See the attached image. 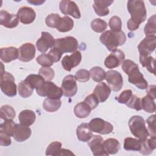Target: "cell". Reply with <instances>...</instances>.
<instances>
[{"mask_svg":"<svg viewBox=\"0 0 156 156\" xmlns=\"http://www.w3.org/2000/svg\"><path fill=\"white\" fill-rule=\"evenodd\" d=\"M0 87L2 91L7 96L13 97L16 94V85L13 76L4 71L1 74Z\"/></svg>","mask_w":156,"mask_h":156,"instance_id":"obj_6","label":"cell"},{"mask_svg":"<svg viewBox=\"0 0 156 156\" xmlns=\"http://www.w3.org/2000/svg\"><path fill=\"white\" fill-rule=\"evenodd\" d=\"M16 124L13 120H5L0 124V131L13 136Z\"/></svg>","mask_w":156,"mask_h":156,"instance_id":"obj_38","label":"cell"},{"mask_svg":"<svg viewBox=\"0 0 156 156\" xmlns=\"http://www.w3.org/2000/svg\"><path fill=\"white\" fill-rule=\"evenodd\" d=\"M113 1H94L93 4V9L95 13L100 16H106L109 13V9L108 7L110 6Z\"/></svg>","mask_w":156,"mask_h":156,"instance_id":"obj_24","label":"cell"},{"mask_svg":"<svg viewBox=\"0 0 156 156\" xmlns=\"http://www.w3.org/2000/svg\"><path fill=\"white\" fill-rule=\"evenodd\" d=\"M108 24L111 30L115 32H119L121 30L122 21L121 18L118 16H113L111 17L109 20Z\"/></svg>","mask_w":156,"mask_h":156,"instance_id":"obj_45","label":"cell"},{"mask_svg":"<svg viewBox=\"0 0 156 156\" xmlns=\"http://www.w3.org/2000/svg\"><path fill=\"white\" fill-rule=\"evenodd\" d=\"M28 2L32 4H34L35 5H41L44 2V1H41V0H28L27 1Z\"/></svg>","mask_w":156,"mask_h":156,"instance_id":"obj_55","label":"cell"},{"mask_svg":"<svg viewBox=\"0 0 156 156\" xmlns=\"http://www.w3.org/2000/svg\"><path fill=\"white\" fill-rule=\"evenodd\" d=\"M142 109L147 113H154L155 110L154 99L146 95L141 99Z\"/></svg>","mask_w":156,"mask_h":156,"instance_id":"obj_36","label":"cell"},{"mask_svg":"<svg viewBox=\"0 0 156 156\" xmlns=\"http://www.w3.org/2000/svg\"><path fill=\"white\" fill-rule=\"evenodd\" d=\"M17 15L21 23L29 24L33 23L35 20L36 13L32 8L24 6L19 9L17 12Z\"/></svg>","mask_w":156,"mask_h":156,"instance_id":"obj_19","label":"cell"},{"mask_svg":"<svg viewBox=\"0 0 156 156\" xmlns=\"http://www.w3.org/2000/svg\"><path fill=\"white\" fill-rule=\"evenodd\" d=\"M125 58V55L123 51L119 49H116L112 51L105 59L104 65L109 69H113L118 67Z\"/></svg>","mask_w":156,"mask_h":156,"instance_id":"obj_11","label":"cell"},{"mask_svg":"<svg viewBox=\"0 0 156 156\" xmlns=\"http://www.w3.org/2000/svg\"><path fill=\"white\" fill-rule=\"evenodd\" d=\"M91 108L84 101L77 104L74 108L75 115L79 118H85L87 117L91 112Z\"/></svg>","mask_w":156,"mask_h":156,"instance_id":"obj_27","label":"cell"},{"mask_svg":"<svg viewBox=\"0 0 156 156\" xmlns=\"http://www.w3.org/2000/svg\"><path fill=\"white\" fill-rule=\"evenodd\" d=\"M61 88L63 94L68 98L74 96L77 91L76 79L73 75H68L63 79Z\"/></svg>","mask_w":156,"mask_h":156,"instance_id":"obj_10","label":"cell"},{"mask_svg":"<svg viewBox=\"0 0 156 156\" xmlns=\"http://www.w3.org/2000/svg\"><path fill=\"white\" fill-rule=\"evenodd\" d=\"M99 40L109 51L112 52L117 49L118 46H122L125 43L126 35L122 30L115 32L108 30L105 31L101 35Z\"/></svg>","mask_w":156,"mask_h":156,"instance_id":"obj_1","label":"cell"},{"mask_svg":"<svg viewBox=\"0 0 156 156\" xmlns=\"http://www.w3.org/2000/svg\"><path fill=\"white\" fill-rule=\"evenodd\" d=\"M140 62L143 67H145L149 72L155 74V59L150 55L140 54Z\"/></svg>","mask_w":156,"mask_h":156,"instance_id":"obj_31","label":"cell"},{"mask_svg":"<svg viewBox=\"0 0 156 156\" xmlns=\"http://www.w3.org/2000/svg\"><path fill=\"white\" fill-rule=\"evenodd\" d=\"M73 27V20L70 17L65 16L61 18L56 29L60 32H67L71 30Z\"/></svg>","mask_w":156,"mask_h":156,"instance_id":"obj_30","label":"cell"},{"mask_svg":"<svg viewBox=\"0 0 156 156\" xmlns=\"http://www.w3.org/2000/svg\"><path fill=\"white\" fill-rule=\"evenodd\" d=\"M76 135L79 140L87 142L91 138L93 133L88 123H82L76 129Z\"/></svg>","mask_w":156,"mask_h":156,"instance_id":"obj_23","label":"cell"},{"mask_svg":"<svg viewBox=\"0 0 156 156\" xmlns=\"http://www.w3.org/2000/svg\"><path fill=\"white\" fill-rule=\"evenodd\" d=\"M62 148V143L58 141H54L49 144L48 146L45 154L46 155L58 156L60 151Z\"/></svg>","mask_w":156,"mask_h":156,"instance_id":"obj_41","label":"cell"},{"mask_svg":"<svg viewBox=\"0 0 156 156\" xmlns=\"http://www.w3.org/2000/svg\"><path fill=\"white\" fill-rule=\"evenodd\" d=\"M146 123L147 124V131L149 136L151 137L156 138V130H155V115H152L150 116L146 119Z\"/></svg>","mask_w":156,"mask_h":156,"instance_id":"obj_47","label":"cell"},{"mask_svg":"<svg viewBox=\"0 0 156 156\" xmlns=\"http://www.w3.org/2000/svg\"><path fill=\"white\" fill-rule=\"evenodd\" d=\"M19 51L13 46L2 48L0 50L1 60L5 63H9L18 58Z\"/></svg>","mask_w":156,"mask_h":156,"instance_id":"obj_21","label":"cell"},{"mask_svg":"<svg viewBox=\"0 0 156 156\" xmlns=\"http://www.w3.org/2000/svg\"><path fill=\"white\" fill-rule=\"evenodd\" d=\"M24 80L27 82L34 90L44 82V79L39 74H30L27 76Z\"/></svg>","mask_w":156,"mask_h":156,"instance_id":"obj_39","label":"cell"},{"mask_svg":"<svg viewBox=\"0 0 156 156\" xmlns=\"http://www.w3.org/2000/svg\"><path fill=\"white\" fill-rule=\"evenodd\" d=\"M127 10L130 14V20L140 25L147 17V12L143 1L129 0L127 1Z\"/></svg>","mask_w":156,"mask_h":156,"instance_id":"obj_2","label":"cell"},{"mask_svg":"<svg viewBox=\"0 0 156 156\" xmlns=\"http://www.w3.org/2000/svg\"><path fill=\"white\" fill-rule=\"evenodd\" d=\"M18 60L23 62L31 61L35 55V47L30 43H26L22 44L18 49Z\"/></svg>","mask_w":156,"mask_h":156,"instance_id":"obj_16","label":"cell"},{"mask_svg":"<svg viewBox=\"0 0 156 156\" xmlns=\"http://www.w3.org/2000/svg\"><path fill=\"white\" fill-rule=\"evenodd\" d=\"M111 89L104 82H101L95 87L93 94L98 98L99 102H104L109 97Z\"/></svg>","mask_w":156,"mask_h":156,"instance_id":"obj_22","label":"cell"},{"mask_svg":"<svg viewBox=\"0 0 156 156\" xmlns=\"http://www.w3.org/2000/svg\"><path fill=\"white\" fill-rule=\"evenodd\" d=\"M62 17L57 13H51L45 19L46 24L51 28H56Z\"/></svg>","mask_w":156,"mask_h":156,"instance_id":"obj_44","label":"cell"},{"mask_svg":"<svg viewBox=\"0 0 156 156\" xmlns=\"http://www.w3.org/2000/svg\"><path fill=\"white\" fill-rule=\"evenodd\" d=\"M132 134L139 140H144L149 136L144 118L139 115L132 116L128 122Z\"/></svg>","mask_w":156,"mask_h":156,"instance_id":"obj_3","label":"cell"},{"mask_svg":"<svg viewBox=\"0 0 156 156\" xmlns=\"http://www.w3.org/2000/svg\"><path fill=\"white\" fill-rule=\"evenodd\" d=\"M48 54L51 55L54 63L58 62L60 60L62 55V54H61L58 51L54 48H51Z\"/></svg>","mask_w":156,"mask_h":156,"instance_id":"obj_52","label":"cell"},{"mask_svg":"<svg viewBox=\"0 0 156 156\" xmlns=\"http://www.w3.org/2000/svg\"><path fill=\"white\" fill-rule=\"evenodd\" d=\"M124 148L126 151H140L141 149V140L132 137H127L124 141Z\"/></svg>","mask_w":156,"mask_h":156,"instance_id":"obj_32","label":"cell"},{"mask_svg":"<svg viewBox=\"0 0 156 156\" xmlns=\"http://www.w3.org/2000/svg\"><path fill=\"white\" fill-rule=\"evenodd\" d=\"M35 119L36 115L35 112L29 109L21 111L18 115V119L20 124L26 126H30L33 124Z\"/></svg>","mask_w":156,"mask_h":156,"instance_id":"obj_26","label":"cell"},{"mask_svg":"<svg viewBox=\"0 0 156 156\" xmlns=\"http://www.w3.org/2000/svg\"><path fill=\"white\" fill-rule=\"evenodd\" d=\"M19 18L17 15L10 14L7 11H0V24L5 27L12 29L16 27L19 23Z\"/></svg>","mask_w":156,"mask_h":156,"instance_id":"obj_18","label":"cell"},{"mask_svg":"<svg viewBox=\"0 0 156 156\" xmlns=\"http://www.w3.org/2000/svg\"><path fill=\"white\" fill-rule=\"evenodd\" d=\"M1 118L5 120H13L15 117L16 113L14 108L9 105H4L1 107L0 110Z\"/></svg>","mask_w":156,"mask_h":156,"instance_id":"obj_35","label":"cell"},{"mask_svg":"<svg viewBox=\"0 0 156 156\" xmlns=\"http://www.w3.org/2000/svg\"><path fill=\"white\" fill-rule=\"evenodd\" d=\"M104 147L105 151L109 154H116L120 149V143L115 138H108L104 141Z\"/></svg>","mask_w":156,"mask_h":156,"instance_id":"obj_28","label":"cell"},{"mask_svg":"<svg viewBox=\"0 0 156 156\" xmlns=\"http://www.w3.org/2000/svg\"><path fill=\"white\" fill-rule=\"evenodd\" d=\"M78 48V41L73 37L68 36L61 38L55 39L54 46V48L58 51L61 54L74 52Z\"/></svg>","mask_w":156,"mask_h":156,"instance_id":"obj_5","label":"cell"},{"mask_svg":"<svg viewBox=\"0 0 156 156\" xmlns=\"http://www.w3.org/2000/svg\"><path fill=\"white\" fill-rule=\"evenodd\" d=\"M69 156V155H74V154L70 151L66 149H61L58 156Z\"/></svg>","mask_w":156,"mask_h":156,"instance_id":"obj_54","label":"cell"},{"mask_svg":"<svg viewBox=\"0 0 156 156\" xmlns=\"http://www.w3.org/2000/svg\"><path fill=\"white\" fill-rule=\"evenodd\" d=\"M105 79L111 90L119 91L122 88L123 79L119 72L115 70H109L106 73Z\"/></svg>","mask_w":156,"mask_h":156,"instance_id":"obj_9","label":"cell"},{"mask_svg":"<svg viewBox=\"0 0 156 156\" xmlns=\"http://www.w3.org/2000/svg\"><path fill=\"white\" fill-rule=\"evenodd\" d=\"M91 27L93 31L101 33L107 27V23L101 18H95L91 22Z\"/></svg>","mask_w":156,"mask_h":156,"instance_id":"obj_40","label":"cell"},{"mask_svg":"<svg viewBox=\"0 0 156 156\" xmlns=\"http://www.w3.org/2000/svg\"><path fill=\"white\" fill-rule=\"evenodd\" d=\"M54 41L55 39L51 34L47 32H41V36L37 41L36 46L40 52L44 54L53 47Z\"/></svg>","mask_w":156,"mask_h":156,"instance_id":"obj_15","label":"cell"},{"mask_svg":"<svg viewBox=\"0 0 156 156\" xmlns=\"http://www.w3.org/2000/svg\"><path fill=\"white\" fill-rule=\"evenodd\" d=\"M90 76V73L88 70L85 69H81L76 72L74 76L76 80H78L80 82H85L89 80Z\"/></svg>","mask_w":156,"mask_h":156,"instance_id":"obj_48","label":"cell"},{"mask_svg":"<svg viewBox=\"0 0 156 156\" xmlns=\"http://www.w3.org/2000/svg\"><path fill=\"white\" fill-rule=\"evenodd\" d=\"M36 61L39 65H41L42 66L48 67H50L54 63L51 55L49 54L45 53L41 54V55H38L36 58Z\"/></svg>","mask_w":156,"mask_h":156,"instance_id":"obj_43","label":"cell"},{"mask_svg":"<svg viewBox=\"0 0 156 156\" xmlns=\"http://www.w3.org/2000/svg\"><path fill=\"white\" fill-rule=\"evenodd\" d=\"M38 74L41 76L46 81H51L55 76L54 71L51 67L43 66L38 71Z\"/></svg>","mask_w":156,"mask_h":156,"instance_id":"obj_42","label":"cell"},{"mask_svg":"<svg viewBox=\"0 0 156 156\" xmlns=\"http://www.w3.org/2000/svg\"><path fill=\"white\" fill-rule=\"evenodd\" d=\"M126 105L130 108H133L137 111L142 110L141 99L134 94L132 95L129 102Z\"/></svg>","mask_w":156,"mask_h":156,"instance_id":"obj_46","label":"cell"},{"mask_svg":"<svg viewBox=\"0 0 156 156\" xmlns=\"http://www.w3.org/2000/svg\"><path fill=\"white\" fill-rule=\"evenodd\" d=\"M88 124L92 132L102 135L110 133L113 130V126L111 123L99 118L92 119Z\"/></svg>","mask_w":156,"mask_h":156,"instance_id":"obj_7","label":"cell"},{"mask_svg":"<svg viewBox=\"0 0 156 156\" xmlns=\"http://www.w3.org/2000/svg\"><path fill=\"white\" fill-rule=\"evenodd\" d=\"M141 140V149L139 151L143 155H149L156 147V138H147Z\"/></svg>","mask_w":156,"mask_h":156,"instance_id":"obj_25","label":"cell"},{"mask_svg":"<svg viewBox=\"0 0 156 156\" xmlns=\"http://www.w3.org/2000/svg\"><path fill=\"white\" fill-rule=\"evenodd\" d=\"M155 88L156 86L155 85H151L146 88V93L147 95L152 98L153 99H155L156 98L155 95Z\"/></svg>","mask_w":156,"mask_h":156,"instance_id":"obj_53","label":"cell"},{"mask_svg":"<svg viewBox=\"0 0 156 156\" xmlns=\"http://www.w3.org/2000/svg\"><path fill=\"white\" fill-rule=\"evenodd\" d=\"M132 95V91L131 90H124L119 95L118 97H117L116 99L119 103L126 104L129 102Z\"/></svg>","mask_w":156,"mask_h":156,"instance_id":"obj_49","label":"cell"},{"mask_svg":"<svg viewBox=\"0 0 156 156\" xmlns=\"http://www.w3.org/2000/svg\"><path fill=\"white\" fill-rule=\"evenodd\" d=\"M84 102L90 107L91 110L94 109L98 105L99 102L98 98L93 93L87 96L84 100Z\"/></svg>","mask_w":156,"mask_h":156,"instance_id":"obj_50","label":"cell"},{"mask_svg":"<svg viewBox=\"0 0 156 156\" xmlns=\"http://www.w3.org/2000/svg\"><path fill=\"white\" fill-rule=\"evenodd\" d=\"M59 9L64 15H69L76 19H79L81 16L79 9L74 1L69 0L61 1L59 4Z\"/></svg>","mask_w":156,"mask_h":156,"instance_id":"obj_12","label":"cell"},{"mask_svg":"<svg viewBox=\"0 0 156 156\" xmlns=\"http://www.w3.org/2000/svg\"><path fill=\"white\" fill-rule=\"evenodd\" d=\"M62 102L60 99L46 98L43 102V108L48 112H55L61 107Z\"/></svg>","mask_w":156,"mask_h":156,"instance_id":"obj_29","label":"cell"},{"mask_svg":"<svg viewBox=\"0 0 156 156\" xmlns=\"http://www.w3.org/2000/svg\"><path fill=\"white\" fill-rule=\"evenodd\" d=\"M155 46L156 36H146L138 44V49L141 55H150L154 51Z\"/></svg>","mask_w":156,"mask_h":156,"instance_id":"obj_14","label":"cell"},{"mask_svg":"<svg viewBox=\"0 0 156 156\" xmlns=\"http://www.w3.org/2000/svg\"><path fill=\"white\" fill-rule=\"evenodd\" d=\"M127 74L128 75L129 82L135 85L140 90H145L148 87L147 82L144 79L142 73L140 71L138 65L133 68Z\"/></svg>","mask_w":156,"mask_h":156,"instance_id":"obj_8","label":"cell"},{"mask_svg":"<svg viewBox=\"0 0 156 156\" xmlns=\"http://www.w3.org/2000/svg\"><path fill=\"white\" fill-rule=\"evenodd\" d=\"M12 143L10 136L0 131V144L2 146H8Z\"/></svg>","mask_w":156,"mask_h":156,"instance_id":"obj_51","label":"cell"},{"mask_svg":"<svg viewBox=\"0 0 156 156\" xmlns=\"http://www.w3.org/2000/svg\"><path fill=\"white\" fill-rule=\"evenodd\" d=\"M18 91L20 96L22 98H27L32 94L34 89L27 82L23 80L19 83Z\"/></svg>","mask_w":156,"mask_h":156,"instance_id":"obj_34","label":"cell"},{"mask_svg":"<svg viewBox=\"0 0 156 156\" xmlns=\"http://www.w3.org/2000/svg\"><path fill=\"white\" fill-rule=\"evenodd\" d=\"M38 95L48 98L58 99L63 95L61 88L57 87L51 81H44L39 87L35 88Z\"/></svg>","mask_w":156,"mask_h":156,"instance_id":"obj_4","label":"cell"},{"mask_svg":"<svg viewBox=\"0 0 156 156\" xmlns=\"http://www.w3.org/2000/svg\"><path fill=\"white\" fill-rule=\"evenodd\" d=\"M91 78L96 82H101L105 79L106 73L100 66H94L89 71Z\"/></svg>","mask_w":156,"mask_h":156,"instance_id":"obj_33","label":"cell"},{"mask_svg":"<svg viewBox=\"0 0 156 156\" xmlns=\"http://www.w3.org/2000/svg\"><path fill=\"white\" fill-rule=\"evenodd\" d=\"M32 130L28 126L21 124H16L13 137L18 142H23L27 140L31 135Z\"/></svg>","mask_w":156,"mask_h":156,"instance_id":"obj_20","label":"cell"},{"mask_svg":"<svg viewBox=\"0 0 156 156\" xmlns=\"http://www.w3.org/2000/svg\"><path fill=\"white\" fill-rule=\"evenodd\" d=\"M155 15H153L151 16L147 21V24H146L144 32L146 36L150 35H155L156 33V26H155Z\"/></svg>","mask_w":156,"mask_h":156,"instance_id":"obj_37","label":"cell"},{"mask_svg":"<svg viewBox=\"0 0 156 156\" xmlns=\"http://www.w3.org/2000/svg\"><path fill=\"white\" fill-rule=\"evenodd\" d=\"M104 140L101 135H93L91 140L88 141V145L92 153L95 156L108 155L104 147Z\"/></svg>","mask_w":156,"mask_h":156,"instance_id":"obj_13","label":"cell"},{"mask_svg":"<svg viewBox=\"0 0 156 156\" xmlns=\"http://www.w3.org/2000/svg\"><path fill=\"white\" fill-rule=\"evenodd\" d=\"M82 60V54L80 51H76L70 55H65L61 61L62 66L66 71H70L73 68L79 65Z\"/></svg>","mask_w":156,"mask_h":156,"instance_id":"obj_17","label":"cell"}]
</instances>
